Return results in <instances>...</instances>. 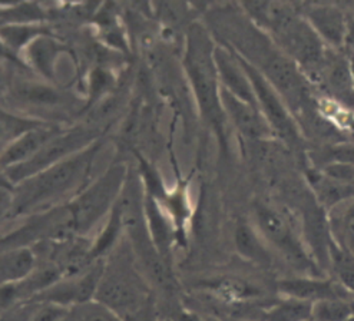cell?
<instances>
[{
    "instance_id": "obj_1",
    "label": "cell",
    "mask_w": 354,
    "mask_h": 321,
    "mask_svg": "<svg viewBox=\"0 0 354 321\" xmlns=\"http://www.w3.org/2000/svg\"><path fill=\"white\" fill-rule=\"evenodd\" d=\"M106 138L37 172L15 185L10 192L8 219L25 218L56 205L80 194L92 181V171Z\"/></svg>"
},
{
    "instance_id": "obj_2",
    "label": "cell",
    "mask_w": 354,
    "mask_h": 321,
    "mask_svg": "<svg viewBox=\"0 0 354 321\" xmlns=\"http://www.w3.org/2000/svg\"><path fill=\"white\" fill-rule=\"evenodd\" d=\"M215 44L205 26L192 25L187 32L183 68L200 119L217 139L223 155H228L230 122L223 107L221 85L214 62Z\"/></svg>"
},
{
    "instance_id": "obj_3",
    "label": "cell",
    "mask_w": 354,
    "mask_h": 321,
    "mask_svg": "<svg viewBox=\"0 0 354 321\" xmlns=\"http://www.w3.org/2000/svg\"><path fill=\"white\" fill-rule=\"evenodd\" d=\"M95 298L122 320L156 301L148 279L136 264L127 237L104 259V270Z\"/></svg>"
},
{
    "instance_id": "obj_4",
    "label": "cell",
    "mask_w": 354,
    "mask_h": 321,
    "mask_svg": "<svg viewBox=\"0 0 354 321\" xmlns=\"http://www.w3.org/2000/svg\"><path fill=\"white\" fill-rule=\"evenodd\" d=\"M252 224L267 241L272 253L280 254L300 275H327L284 212L270 204L257 203L252 208Z\"/></svg>"
},
{
    "instance_id": "obj_5",
    "label": "cell",
    "mask_w": 354,
    "mask_h": 321,
    "mask_svg": "<svg viewBox=\"0 0 354 321\" xmlns=\"http://www.w3.org/2000/svg\"><path fill=\"white\" fill-rule=\"evenodd\" d=\"M129 163L118 159L68 203L77 234L86 237L100 221L108 217L124 188Z\"/></svg>"
},
{
    "instance_id": "obj_6",
    "label": "cell",
    "mask_w": 354,
    "mask_h": 321,
    "mask_svg": "<svg viewBox=\"0 0 354 321\" xmlns=\"http://www.w3.org/2000/svg\"><path fill=\"white\" fill-rule=\"evenodd\" d=\"M234 53L237 55L244 71L248 75V79L254 89L255 100H257V107L264 119L267 120L274 138L281 139L291 149H301L304 144L301 129L284 98L257 68L251 65L248 60H245L235 51Z\"/></svg>"
},
{
    "instance_id": "obj_7",
    "label": "cell",
    "mask_w": 354,
    "mask_h": 321,
    "mask_svg": "<svg viewBox=\"0 0 354 321\" xmlns=\"http://www.w3.org/2000/svg\"><path fill=\"white\" fill-rule=\"evenodd\" d=\"M104 136V129L89 125L86 122L66 125L33 158H30L24 164H19L16 167L6 169L5 172L10 183L16 185L19 183H22L24 179L59 163V160H64L72 156L73 154L88 148L95 143V140Z\"/></svg>"
},
{
    "instance_id": "obj_8",
    "label": "cell",
    "mask_w": 354,
    "mask_h": 321,
    "mask_svg": "<svg viewBox=\"0 0 354 321\" xmlns=\"http://www.w3.org/2000/svg\"><path fill=\"white\" fill-rule=\"evenodd\" d=\"M102 270L104 259H97L81 273L59 278L56 283L29 301H42V303H50L64 309L85 303L95 298Z\"/></svg>"
},
{
    "instance_id": "obj_9",
    "label": "cell",
    "mask_w": 354,
    "mask_h": 321,
    "mask_svg": "<svg viewBox=\"0 0 354 321\" xmlns=\"http://www.w3.org/2000/svg\"><path fill=\"white\" fill-rule=\"evenodd\" d=\"M64 100L65 96L61 91L53 88L46 80L12 79L9 95L5 102H12L19 108H24L30 118H35V112L39 115H44L45 112L55 115L57 109L65 107Z\"/></svg>"
},
{
    "instance_id": "obj_10",
    "label": "cell",
    "mask_w": 354,
    "mask_h": 321,
    "mask_svg": "<svg viewBox=\"0 0 354 321\" xmlns=\"http://www.w3.org/2000/svg\"><path fill=\"white\" fill-rule=\"evenodd\" d=\"M301 16L327 48L336 51L346 46L350 35V20L340 6L330 2H313L306 5Z\"/></svg>"
},
{
    "instance_id": "obj_11",
    "label": "cell",
    "mask_w": 354,
    "mask_h": 321,
    "mask_svg": "<svg viewBox=\"0 0 354 321\" xmlns=\"http://www.w3.org/2000/svg\"><path fill=\"white\" fill-rule=\"evenodd\" d=\"M198 286L205 295L230 309L250 306L263 300L264 295V290L260 286L251 283L247 278L231 274L203 279Z\"/></svg>"
},
{
    "instance_id": "obj_12",
    "label": "cell",
    "mask_w": 354,
    "mask_h": 321,
    "mask_svg": "<svg viewBox=\"0 0 354 321\" xmlns=\"http://www.w3.org/2000/svg\"><path fill=\"white\" fill-rule=\"evenodd\" d=\"M65 127L66 125L64 124L46 122V120H44V122H39L21 135H17L0 151V168L6 171L12 167L26 163Z\"/></svg>"
},
{
    "instance_id": "obj_13",
    "label": "cell",
    "mask_w": 354,
    "mask_h": 321,
    "mask_svg": "<svg viewBox=\"0 0 354 321\" xmlns=\"http://www.w3.org/2000/svg\"><path fill=\"white\" fill-rule=\"evenodd\" d=\"M275 290L281 297H292L308 303H316L326 298L354 300L331 275H296L286 277L275 283Z\"/></svg>"
},
{
    "instance_id": "obj_14",
    "label": "cell",
    "mask_w": 354,
    "mask_h": 321,
    "mask_svg": "<svg viewBox=\"0 0 354 321\" xmlns=\"http://www.w3.org/2000/svg\"><path fill=\"white\" fill-rule=\"evenodd\" d=\"M223 107L230 122V127L239 132L245 139L259 140L274 138L267 120L261 115L260 109L245 100L231 95L221 88Z\"/></svg>"
},
{
    "instance_id": "obj_15",
    "label": "cell",
    "mask_w": 354,
    "mask_h": 321,
    "mask_svg": "<svg viewBox=\"0 0 354 321\" xmlns=\"http://www.w3.org/2000/svg\"><path fill=\"white\" fill-rule=\"evenodd\" d=\"M214 62L215 68H217L221 88L231 95L245 100V102L257 107V100H255L254 89L248 79V75L234 51L227 45L215 44Z\"/></svg>"
},
{
    "instance_id": "obj_16",
    "label": "cell",
    "mask_w": 354,
    "mask_h": 321,
    "mask_svg": "<svg viewBox=\"0 0 354 321\" xmlns=\"http://www.w3.org/2000/svg\"><path fill=\"white\" fill-rule=\"evenodd\" d=\"M66 53V46L59 42L52 33L36 37L21 53L26 66L37 77L46 82L56 80V64L59 57Z\"/></svg>"
},
{
    "instance_id": "obj_17",
    "label": "cell",
    "mask_w": 354,
    "mask_h": 321,
    "mask_svg": "<svg viewBox=\"0 0 354 321\" xmlns=\"http://www.w3.org/2000/svg\"><path fill=\"white\" fill-rule=\"evenodd\" d=\"M145 223L149 238L156 251L160 253L168 264L174 266L175 250L178 248L175 227L161 205L148 195H145Z\"/></svg>"
},
{
    "instance_id": "obj_18",
    "label": "cell",
    "mask_w": 354,
    "mask_h": 321,
    "mask_svg": "<svg viewBox=\"0 0 354 321\" xmlns=\"http://www.w3.org/2000/svg\"><path fill=\"white\" fill-rule=\"evenodd\" d=\"M232 243L237 253L247 263L261 268H270L272 266V250L263 238L260 231L255 228L252 221L239 219L234 227Z\"/></svg>"
},
{
    "instance_id": "obj_19",
    "label": "cell",
    "mask_w": 354,
    "mask_h": 321,
    "mask_svg": "<svg viewBox=\"0 0 354 321\" xmlns=\"http://www.w3.org/2000/svg\"><path fill=\"white\" fill-rule=\"evenodd\" d=\"M37 264L33 248H12L0 251V288L17 283L29 275Z\"/></svg>"
},
{
    "instance_id": "obj_20",
    "label": "cell",
    "mask_w": 354,
    "mask_h": 321,
    "mask_svg": "<svg viewBox=\"0 0 354 321\" xmlns=\"http://www.w3.org/2000/svg\"><path fill=\"white\" fill-rule=\"evenodd\" d=\"M125 238L124 219L121 208L116 204L105 218V224L97 231L91 243V255L93 259H105Z\"/></svg>"
},
{
    "instance_id": "obj_21",
    "label": "cell",
    "mask_w": 354,
    "mask_h": 321,
    "mask_svg": "<svg viewBox=\"0 0 354 321\" xmlns=\"http://www.w3.org/2000/svg\"><path fill=\"white\" fill-rule=\"evenodd\" d=\"M328 270L333 278L354 298V255L333 234L328 243Z\"/></svg>"
},
{
    "instance_id": "obj_22",
    "label": "cell",
    "mask_w": 354,
    "mask_h": 321,
    "mask_svg": "<svg viewBox=\"0 0 354 321\" xmlns=\"http://www.w3.org/2000/svg\"><path fill=\"white\" fill-rule=\"evenodd\" d=\"M66 310L42 301H25L0 314V321H62Z\"/></svg>"
},
{
    "instance_id": "obj_23",
    "label": "cell",
    "mask_w": 354,
    "mask_h": 321,
    "mask_svg": "<svg viewBox=\"0 0 354 321\" xmlns=\"http://www.w3.org/2000/svg\"><path fill=\"white\" fill-rule=\"evenodd\" d=\"M311 307L308 301L281 297L263 309L261 321H311Z\"/></svg>"
},
{
    "instance_id": "obj_24",
    "label": "cell",
    "mask_w": 354,
    "mask_h": 321,
    "mask_svg": "<svg viewBox=\"0 0 354 321\" xmlns=\"http://www.w3.org/2000/svg\"><path fill=\"white\" fill-rule=\"evenodd\" d=\"M48 33H50V29L45 24H8L0 26V37L19 55L36 37Z\"/></svg>"
},
{
    "instance_id": "obj_25",
    "label": "cell",
    "mask_w": 354,
    "mask_h": 321,
    "mask_svg": "<svg viewBox=\"0 0 354 321\" xmlns=\"http://www.w3.org/2000/svg\"><path fill=\"white\" fill-rule=\"evenodd\" d=\"M354 314V300L326 298L313 303L311 321H346Z\"/></svg>"
},
{
    "instance_id": "obj_26",
    "label": "cell",
    "mask_w": 354,
    "mask_h": 321,
    "mask_svg": "<svg viewBox=\"0 0 354 321\" xmlns=\"http://www.w3.org/2000/svg\"><path fill=\"white\" fill-rule=\"evenodd\" d=\"M62 321H122V318L96 298L69 307Z\"/></svg>"
},
{
    "instance_id": "obj_27",
    "label": "cell",
    "mask_w": 354,
    "mask_h": 321,
    "mask_svg": "<svg viewBox=\"0 0 354 321\" xmlns=\"http://www.w3.org/2000/svg\"><path fill=\"white\" fill-rule=\"evenodd\" d=\"M277 0H237L239 9L250 22L268 33L271 26V19L274 6Z\"/></svg>"
},
{
    "instance_id": "obj_28",
    "label": "cell",
    "mask_w": 354,
    "mask_h": 321,
    "mask_svg": "<svg viewBox=\"0 0 354 321\" xmlns=\"http://www.w3.org/2000/svg\"><path fill=\"white\" fill-rule=\"evenodd\" d=\"M333 235L339 243L354 255V199L343 210L340 218H330Z\"/></svg>"
},
{
    "instance_id": "obj_29",
    "label": "cell",
    "mask_w": 354,
    "mask_h": 321,
    "mask_svg": "<svg viewBox=\"0 0 354 321\" xmlns=\"http://www.w3.org/2000/svg\"><path fill=\"white\" fill-rule=\"evenodd\" d=\"M346 164L354 167V143H339L326 149V164Z\"/></svg>"
},
{
    "instance_id": "obj_30",
    "label": "cell",
    "mask_w": 354,
    "mask_h": 321,
    "mask_svg": "<svg viewBox=\"0 0 354 321\" xmlns=\"http://www.w3.org/2000/svg\"><path fill=\"white\" fill-rule=\"evenodd\" d=\"M0 65L3 66H15L17 69H21L22 72H30V69L26 66V64L24 62L22 56L13 52L5 42L3 39L0 37Z\"/></svg>"
},
{
    "instance_id": "obj_31",
    "label": "cell",
    "mask_w": 354,
    "mask_h": 321,
    "mask_svg": "<svg viewBox=\"0 0 354 321\" xmlns=\"http://www.w3.org/2000/svg\"><path fill=\"white\" fill-rule=\"evenodd\" d=\"M168 317L171 321H211L205 318L200 311L187 307L184 303L180 307H176Z\"/></svg>"
},
{
    "instance_id": "obj_32",
    "label": "cell",
    "mask_w": 354,
    "mask_h": 321,
    "mask_svg": "<svg viewBox=\"0 0 354 321\" xmlns=\"http://www.w3.org/2000/svg\"><path fill=\"white\" fill-rule=\"evenodd\" d=\"M12 85V79L8 76V72L5 71V66L0 65V102H5L9 89Z\"/></svg>"
},
{
    "instance_id": "obj_33",
    "label": "cell",
    "mask_w": 354,
    "mask_h": 321,
    "mask_svg": "<svg viewBox=\"0 0 354 321\" xmlns=\"http://www.w3.org/2000/svg\"><path fill=\"white\" fill-rule=\"evenodd\" d=\"M9 207H10V192L0 190V224H2L5 219H8Z\"/></svg>"
},
{
    "instance_id": "obj_34",
    "label": "cell",
    "mask_w": 354,
    "mask_h": 321,
    "mask_svg": "<svg viewBox=\"0 0 354 321\" xmlns=\"http://www.w3.org/2000/svg\"><path fill=\"white\" fill-rule=\"evenodd\" d=\"M15 188V185L10 183L6 172L0 168V190L2 191H8V192H12Z\"/></svg>"
},
{
    "instance_id": "obj_35",
    "label": "cell",
    "mask_w": 354,
    "mask_h": 321,
    "mask_svg": "<svg viewBox=\"0 0 354 321\" xmlns=\"http://www.w3.org/2000/svg\"><path fill=\"white\" fill-rule=\"evenodd\" d=\"M128 2H131L135 8L140 9L141 12L149 15L152 8H151V0H128Z\"/></svg>"
},
{
    "instance_id": "obj_36",
    "label": "cell",
    "mask_w": 354,
    "mask_h": 321,
    "mask_svg": "<svg viewBox=\"0 0 354 321\" xmlns=\"http://www.w3.org/2000/svg\"><path fill=\"white\" fill-rule=\"evenodd\" d=\"M24 2V0H0V9H6V8H12L17 3Z\"/></svg>"
},
{
    "instance_id": "obj_37",
    "label": "cell",
    "mask_w": 354,
    "mask_h": 321,
    "mask_svg": "<svg viewBox=\"0 0 354 321\" xmlns=\"http://www.w3.org/2000/svg\"><path fill=\"white\" fill-rule=\"evenodd\" d=\"M330 3L337 5V6H340L342 9H343V5L354 8V0H330Z\"/></svg>"
},
{
    "instance_id": "obj_38",
    "label": "cell",
    "mask_w": 354,
    "mask_h": 321,
    "mask_svg": "<svg viewBox=\"0 0 354 321\" xmlns=\"http://www.w3.org/2000/svg\"><path fill=\"white\" fill-rule=\"evenodd\" d=\"M348 65H350V75H351V82H353V88H354V52L348 59Z\"/></svg>"
},
{
    "instance_id": "obj_39",
    "label": "cell",
    "mask_w": 354,
    "mask_h": 321,
    "mask_svg": "<svg viewBox=\"0 0 354 321\" xmlns=\"http://www.w3.org/2000/svg\"><path fill=\"white\" fill-rule=\"evenodd\" d=\"M214 321H260V320H214Z\"/></svg>"
},
{
    "instance_id": "obj_40",
    "label": "cell",
    "mask_w": 354,
    "mask_h": 321,
    "mask_svg": "<svg viewBox=\"0 0 354 321\" xmlns=\"http://www.w3.org/2000/svg\"><path fill=\"white\" fill-rule=\"evenodd\" d=\"M64 2H66V3H80V2H84V0H64Z\"/></svg>"
},
{
    "instance_id": "obj_41",
    "label": "cell",
    "mask_w": 354,
    "mask_h": 321,
    "mask_svg": "<svg viewBox=\"0 0 354 321\" xmlns=\"http://www.w3.org/2000/svg\"><path fill=\"white\" fill-rule=\"evenodd\" d=\"M348 131L351 132V135L354 136V120H353V122H351V125H350V128H348Z\"/></svg>"
},
{
    "instance_id": "obj_42",
    "label": "cell",
    "mask_w": 354,
    "mask_h": 321,
    "mask_svg": "<svg viewBox=\"0 0 354 321\" xmlns=\"http://www.w3.org/2000/svg\"><path fill=\"white\" fill-rule=\"evenodd\" d=\"M346 321H354V314H351Z\"/></svg>"
},
{
    "instance_id": "obj_43",
    "label": "cell",
    "mask_w": 354,
    "mask_h": 321,
    "mask_svg": "<svg viewBox=\"0 0 354 321\" xmlns=\"http://www.w3.org/2000/svg\"><path fill=\"white\" fill-rule=\"evenodd\" d=\"M304 2H307V3H313V2H316V0H304Z\"/></svg>"
},
{
    "instance_id": "obj_44",
    "label": "cell",
    "mask_w": 354,
    "mask_h": 321,
    "mask_svg": "<svg viewBox=\"0 0 354 321\" xmlns=\"http://www.w3.org/2000/svg\"><path fill=\"white\" fill-rule=\"evenodd\" d=\"M353 24H354V8H353Z\"/></svg>"
},
{
    "instance_id": "obj_45",
    "label": "cell",
    "mask_w": 354,
    "mask_h": 321,
    "mask_svg": "<svg viewBox=\"0 0 354 321\" xmlns=\"http://www.w3.org/2000/svg\"><path fill=\"white\" fill-rule=\"evenodd\" d=\"M2 10H3V9H0V15H2Z\"/></svg>"
},
{
    "instance_id": "obj_46",
    "label": "cell",
    "mask_w": 354,
    "mask_h": 321,
    "mask_svg": "<svg viewBox=\"0 0 354 321\" xmlns=\"http://www.w3.org/2000/svg\"><path fill=\"white\" fill-rule=\"evenodd\" d=\"M35 2H36V0H35Z\"/></svg>"
}]
</instances>
